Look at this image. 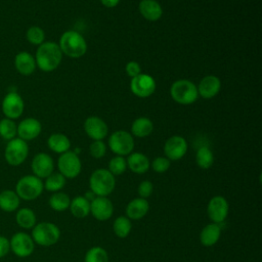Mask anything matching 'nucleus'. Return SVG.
Instances as JSON below:
<instances>
[{
	"label": "nucleus",
	"mask_w": 262,
	"mask_h": 262,
	"mask_svg": "<svg viewBox=\"0 0 262 262\" xmlns=\"http://www.w3.org/2000/svg\"><path fill=\"white\" fill-rule=\"evenodd\" d=\"M62 58V52L55 42H43L38 46L35 60L37 67L43 72H52L60 63Z\"/></svg>",
	"instance_id": "1"
},
{
	"label": "nucleus",
	"mask_w": 262,
	"mask_h": 262,
	"mask_svg": "<svg viewBox=\"0 0 262 262\" xmlns=\"http://www.w3.org/2000/svg\"><path fill=\"white\" fill-rule=\"evenodd\" d=\"M62 54L72 58H79L86 53L87 43L84 37L76 31L64 32L58 44Z\"/></svg>",
	"instance_id": "2"
},
{
	"label": "nucleus",
	"mask_w": 262,
	"mask_h": 262,
	"mask_svg": "<svg viewBox=\"0 0 262 262\" xmlns=\"http://www.w3.org/2000/svg\"><path fill=\"white\" fill-rule=\"evenodd\" d=\"M89 185L96 196H107L115 189V176L106 169H97L92 172L89 178Z\"/></svg>",
	"instance_id": "3"
},
{
	"label": "nucleus",
	"mask_w": 262,
	"mask_h": 262,
	"mask_svg": "<svg viewBox=\"0 0 262 262\" xmlns=\"http://www.w3.org/2000/svg\"><path fill=\"white\" fill-rule=\"evenodd\" d=\"M44 189L43 181L35 175H26L18 179L15 185V192L19 199L33 201L41 195Z\"/></svg>",
	"instance_id": "4"
},
{
	"label": "nucleus",
	"mask_w": 262,
	"mask_h": 262,
	"mask_svg": "<svg viewBox=\"0 0 262 262\" xmlns=\"http://www.w3.org/2000/svg\"><path fill=\"white\" fill-rule=\"evenodd\" d=\"M31 236L35 244L42 247H50L58 242L60 230L54 223L40 222L33 227Z\"/></svg>",
	"instance_id": "5"
},
{
	"label": "nucleus",
	"mask_w": 262,
	"mask_h": 262,
	"mask_svg": "<svg viewBox=\"0 0 262 262\" xmlns=\"http://www.w3.org/2000/svg\"><path fill=\"white\" fill-rule=\"evenodd\" d=\"M170 94L177 103L184 105L193 103L199 96L196 86L185 79L175 81L170 88Z\"/></svg>",
	"instance_id": "6"
},
{
	"label": "nucleus",
	"mask_w": 262,
	"mask_h": 262,
	"mask_svg": "<svg viewBox=\"0 0 262 262\" xmlns=\"http://www.w3.org/2000/svg\"><path fill=\"white\" fill-rule=\"evenodd\" d=\"M28 155L29 145L27 141L18 137L8 140L4 149V158L8 165L13 167L21 165L27 160Z\"/></svg>",
	"instance_id": "7"
},
{
	"label": "nucleus",
	"mask_w": 262,
	"mask_h": 262,
	"mask_svg": "<svg viewBox=\"0 0 262 262\" xmlns=\"http://www.w3.org/2000/svg\"><path fill=\"white\" fill-rule=\"evenodd\" d=\"M108 146L117 156L124 157L130 155L134 148L133 136L127 131H116L108 138Z\"/></svg>",
	"instance_id": "8"
},
{
	"label": "nucleus",
	"mask_w": 262,
	"mask_h": 262,
	"mask_svg": "<svg viewBox=\"0 0 262 262\" xmlns=\"http://www.w3.org/2000/svg\"><path fill=\"white\" fill-rule=\"evenodd\" d=\"M57 167L59 173L66 178H75L80 174L82 164L80 158L75 151L68 150L59 156Z\"/></svg>",
	"instance_id": "9"
},
{
	"label": "nucleus",
	"mask_w": 262,
	"mask_h": 262,
	"mask_svg": "<svg viewBox=\"0 0 262 262\" xmlns=\"http://www.w3.org/2000/svg\"><path fill=\"white\" fill-rule=\"evenodd\" d=\"M25 108V102L23 97L16 91H9L3 98L1 103V110L5 118L14 120L18 119Z\"/></svg>",
	"instance_id": "10"
},
{
	"label": "nucleus",
	"mask_w": 262,
	"mask_h": 262,
	"mask_svg": "<svg viewBox=\"0 0 262 262\" xmlns=\"http://www.w3.org/2000/svg\"><path fill=\"white\" fill-rule=\"evenodd\" d=\"M10 250L13 254L20 258L29 257L33 254L35 249V243L31 235L26 232H16L9 241Z\"/></svg>",
	"instance_id": "11"
},
{
	"label": "nucleus",
	"mask_w": 262,
	"mask_h": 262,
	"mask_svg": "<svg viewBox=\"0 0 262 262\" xmlns=\"http://www.w3.org/2000/svg\"><path fill=\"white\" fill-rule=\"evenodd\" d=\"M130 88L134 95L145 98L155 92L156 81L147 74H139L131 79Z\"/></svg>",
	"instance_id": "12"
},
{
	"label": "nucleus",
	"mask_w": 262,
	"mask_h": 262,
	"mask_svg": "<svg viewBox=\"0 0 262 262\" xmlns=\"http://www.w3.org/2000/svg\"><path fill=\"white\" fill-rule=\"evenodd\" d=\"M228 202L222 195L213 196L207 206V213L211 221L213 223H221L223 222L228 215Z\"/></svg>",
	"instance_id": "13"
},
{
	"label": "nucleus",
	"mask_w": 262,
	"mask_h": 262,
	"mask_svg": "<svg viewBox=\"0 0 262 262\" xmlns=\"http://www.w3.org/2000/svg\"><path fill=\"white\" fill-rule=\"evenodd\" d=\"M164 151L166 158L170 161H178L186 154L187 142L182 136L173 135L165 142Z\"/></svg>",
	"instance_id": "14"
},
{
	"label": "nucleus",
	"mask_w": 262,
	"mask_h": 262,
	"mask_svg": "<svg viewBox=\"0 0 262 262\" xmlns=\"http://www.w3.org/2000/svg\"><path fill=\"white\" fill-rule=\"evenodd\" d=\"M90 213L98 221H105L113 216L114 206L106 196H95L90 202Z\"/></svg>",
	"instance_id": "15"
},
{
	"label": "nucleus",
	"mask_w": 262,
	"mask_h": 262,
	"mask_svg": "<svg viewBox=\"0 0 262 262\" xmlns=\"http://www.w3.org/2000/svg\"><path fill=\"white\" fill-rule=\"evenodd\" d=\"M31 168L34 175L42 179L48 177L53 172L54 163L52 158L48 154L39 152L33 158Z\"/></svg>",
	"instance_id": "16"
},
{
	"label": "nucleus",
	"mask_w": 262,
	"mask_h": 262,
	"mask_svg": "<svg viewBox=\"0 0 262 262\" xmlns=\"http://www.w3.org/2000/svg\"><path fill=\"white\" fill-rule=\"evenodd\" d=\"M42 130L41 123L35 118H26L21 120L17 125L18 138L30 141L37 138Z\"/></svg>",
	"instance_id": "17"
},
{
	"label": "nucleus",
	"mask_w": 262,
	"mask_h": 262,
	"mask_svg": "<svg viewBox=\"0 0 262 262\" xmlns=\"http://www.w3.org/2000/svg\"><path fill=\"white\" fill-rule=\"evenodd\" d=\"M86 134L93 140H102L108 132L106 123L96 116L88 117L84 123Z\"/></svg>",
	"instance_id": "18"
},
{
	"label": "nucleus",
	"mask_w": 262,
	"mask_h": 262,
	"mask_svg": "<svg viewBox=\"0 0 262 262\" xmlns=\"http://www.w3.org/2000/svg\"><path fill=\"white\" fill-rule=\"evenodd\" d=\"M198 94L203 98L209 99L216 96L221 89V82L218 77L214 75H209L203 78L196 87Z\"/></svg>",
	"instance_id": "19"
},
{
	"label": "nucleus",
	"mask_w": 262,
	"mask_h": 262,
	"mask_svg": "<svg viewBox=\"0 0 262 262\" xmlns=\"http://www.w3.org/2000/svg\"><path fill=\"white\" fill-rule=\"evenodd\" d=\"M14 67L20 75L29 76L35 72L37 64L35 57L31 53L20 51L14 57Z\"/></svg>",
	"instance_id": "20"
},
{
	"label": "nucleus",
	"mask_w": 262,
	"mask_h": 262,
	"mask_svg": "<svg viewBox=\"0 0 262 262\" xmlns=\"http://www.w3.org/2000/svg\"><path fill=\"white\" fill-rule=\"evenodd\" d=\"M149 210V204L146 199L135 198L130 201L126 207V215L130 220H138L144 217Z\"/></svg>",
	"instance_id": "21"
},
{
	"label": "nucleus",
	"mask_w": 262,
	"mask_h": 262,
	"mask_svg": "<svg viewBox=\"0 0 262 262\" xmlns=\"http://www.w3.org/2000/svg\"><path fill=\"white\" fill-rule=\"evenodd\" d=\"M138 8L140 14L149 21H156L163 15L162 6L156 0H141Z\"/></svg>",
	"instance_id": "22"
},
{
	"label": "nucleus",
	"mask_w": 262,
	"mask_h": 262,
	"mask_svg": "<svg viewBox=\"0 0 262 262\" xmlns=\"http://www.w3.org/2000/svg\"><path fill=\"white\" fill-rule=\"evenodd\" d=\"M127 167L136 174L145 173L150 166L148 158L141 152H132L126 160Z\"/></svg>",
	"instance_id": "23"
},
{
	"label": "nucleus",
	"mask_w": 262,
	"mask_h": 262,
	"mask_svg": "<svg viewBox=\"0 0 262 262\" xmlns=\"http://www.w3.org/2000/svg\"><path fill=\"white\" fill-rule=\"evenodd\" d=\"M221 228L217 223H210L206 225L200 233V242L205 247L214 246L220 237Z\"/></svg>",
	"instance_id": "24"
},
{
	"label": "nucleus",
	"mask_w": 262,
	"mask_h": 262,
	"mask_svg": "<svg viewBox=\"0 0 262 262\" xmlns=\"http://www.w3.org/2000/svg\"><path fill=\"white\" fill-rule=\"evenodd\" d=\"M47 145L52 151L61 155L70 149L71 141L62 133H53L48 137Z\"/></svg>",
	"instance_id": "25"
},
{
	"label": "nucleus",
	"mask_w": 262,
	"mask_h": 262,
	"mask_svg": "<svg viewBox=\"0 0 262 262\" xmlns=\"http://www.w3.org/2000/svg\"><path fill=\"white\" fill-rule=\"evenodd\" d=\"M20 199L15 191L5 189L0 192V209L4 212H13L19 206Z\"/></svg>",
	"instance_id": "26"
},
{
	"label": "nucleus",
	"mask_w": 262,
	"mask_h": 262,
	"mask_svg": "<svg viewBox=\"0 0 262 262\" xmlns=\"http://www.w3.org/2000/svg\"><path fill=\"white\" fill-rule=\"evenodd\" d=\"M70 210L73 216L77 218H84L90 213V202L82 195H78L70 203Z\"/></svg>",
	"instance_id": "27"
},
{
	"label": "nucleus",
	"mask_w": 262,
	"mask_h": 262,
	"mask_svg": "<svg viewBox=\"0 0 262 262\" xmlns=\"http://www.w3.org/2000/svg\"><path fill=\"white\" fill-rule=\"evenodd\" d=\"M154 130L152 122L146 117H139L137 118L131 126V132L134 136L143 138L148 136Z\"/></svg>",
	"instance_id": "28"
},
{
	"label": "nucleus",
	"mask_w": 262,
	"mask_h": 262,
	"mask_svg": "<svg viewBox=\"0 0 262 262\" xmlns=\"http://www.w3.org/2000/svg\"><path fill=\"white\" fill-rule=\"evenodd\" d=\"M15 221L19 227L25 229H30L36 225L37 218L32 209L21 208L16 212Z\"/></svg>",
	"instance_id": "29"
},
{
	"label": "nucleus",
	"mask_w": 262,
	"mask_h": 262,
	"mask_svg": "<svg viewBox=\"0 0 262 262\" xmlns=\"http://www.w3.org/2000/svg\"><path fill=\"white\" fill-rule=\"evenodd\" d=\"M70 196L64 192H54L49 199V206L52 210L57 212H62L70 207Z\"/></svg>",
	"instance_id": "30"
},
{
	"label": "nucleus",
	"mask_w": 262,
	"mask_h": 262,
	"mask_svg": "<svg viewBox=\"0 0 262 262\" xmlns=\"http://www.w3.org/2000/svg\"><path fill=\"white\" fill-rule=\"evenodd\" d=\"M195 162L202 169H209L214 163V156L208 146H201L195 155Z\"/></svg>",
	"instance_id": "31"
},
{
	"label": "nucleus",
	"mask_w": 262,
	"mask_h": 262,
	"mask_svg": "<svg viewBox=\"0 0 262 262\" xmlns=\"http://www.w3.org/2000/svg\"><path fill=\"white\" fill-rule=\"evenodd\" d=\"M45 182L44 184V188L48 191H52V192H57L58 190L62 189L63 186L66 185V177L62 176L59 172L58 173H54L52 172L48 177L45 178Z\"/></svg>",
	"instance_id": "32"
},
{
	"label": "nucleus",
	"mask_w": 262,
	"mask_h": 262,
	"mask_svg": "<svg viewBox=\"0 0 262 262\" xmlns=\"http://www.w3.org/2000/svg\"><path fill=\"white\" fill-rule=\"evenodd\" d=\"M131 228H132L131 221L128 217H125V216H119L118 218H116L113 224V230L115 234L121 238L128 236V234L131 231Z\"/></svg>",
	"instance_id": "33"
},
{
	"label": "nucleus",
	"mask_w": 262,
	"mask_h": 262,
	"mask_svg": "<svg viewBox=\"0 0 262 262\" xmlns=\"http://www.w3.org/2000/svg\"><path fill=\"white\" fill-rule=\"evenodd\" d=\"M17 135V125L13 120L4 118L0 120V137L5 140H11Z\"/></svg>",
	"instance_id": "34"
},
{
	"label": "nucleus",
	"mask_w": 262,
	"mask_h": 262,
	"mask_svg": "<svg viewBox=\"0 0 262 262\" xmlns=\"http://www.w3.org/2000/svg\"><path fill=\"white\" fill-rule=\"evenodd\" d=\"M85 262H108L107 252L98 246L90 248L85 254Z\"/></svg>",
	"instance_id": "35"
},
{
	"label": "nucleus",
	"mask_w": 262,
	"mask_h": 262,
	"mask_svg": "<svg viewBox=\"0 0 262 262\" xmlns=\"http://www.w3.org/2000/svg\"><path fill=\"white\" fill-rule=\"evenodd\" d=\"M27 40L33 45H41L45 39V33L42 28L38 26L30 27L26 32Z\"/></svg>",
	"instance_id": "36"
},
{
	"label": "nucleus",
	"mask_w": 262,
	"mask_h": 262,
	"mask_svg": "<svg viewBox=\"0 0 262 262\" xmlns=\"http://www.w3.org/2000/svg\"><path fill=\"white\" fill-rule=\"evenodd\" d=\"M127 169V162L124 157L116 156L111 159L108 163V171L114 175H121L123 174Z\"/></svg>",
	"instance_id": "37"
},
{
	"label": "nucleus",
	"mask_w": 262,
	"mask_h": 262,
	"mask_svg": "<svg viewBox=\"0 0 262 262\" xmlns=\"http://www.w3.org/2000/svg\"><path fill=\"white\" fill-rule=\"evenodd\" d=\"M106 146L102 140H94L89 146V152L94 159H100L105 155Z\"/></svg>",
	"instance_id": "38"
},
{
	"label": "nucleus",
	"mask_w": 262,
	"mask_h": 262,
	"mask_svg": "<svg viewBox=\"0 0 262 262\" xmlns=\"http://www.w3.org/2000/svg\"><path fill=\"white\" fill-rule=\"evenodd\" d=\"M151 168L157 173H164L166 172L171 165V162L166 157H158L151 162Z\"/></svg>",
	"instance_id": "39"
},
{
	"label": "nucleus",
	"mask_w": 262,
	"mask_h": 262,
	"mask_svg": "<svg viewBox=\"0 0 262 262\" xmlns=\"http://www.w3.org/2000/svg\"><path fill=\"white\" fill-rule=\"evenodd\" d=\"M152 191H154V185L149 180H144L140 182L137 188L139 198H142V199L149 198L152 194Z\"/></svg>",
	"instance_id": "40"
},
{
	"label": "nucleus",
	"mask_w": 262,
	"mask_h": 262,
	"mask_svg": "<svg viewBox=\"0 0 262 262\" xmlns=\"http://www.w3.org/2000/svg\"><path fill=\"white\" fill-rule=\"evenodd\" d=\"M125 70H126L127 75H128L129 77H131V78H133V77H135V76L141 74V68H140L139 63L136 62V61H129V62L126 64Z\"/></svg>",
	"instance_id": "41"
},
{
	"label": "nucleus",
	"mask_w": 262,
	"mask_h": 262,
	"mask_svg": "<svg viewBox=\"0 0 262 262\" xmlns=\"http://www.w3.org/2000/svg\"><path fill=\"white\" fill-rule=\"evenodd\" d=\"M10 251L9 239L3 235H0V258L6 256Z\"/></svg>",
	"instance_id": "42"
},
{
	"label": "nucleus",
	"mask_w": 262,
	"mask_h": 262,
	"mask_svg": "<svg viewBox=\"0 0 262 262\" xmlns=\"http://www.w3.org/2000/svg\"><path fill=\"white\" fill-rule=\"evenodd\" d=\"M102 5L105 6V7H108V8H112V7H115L118 5V3L120 2V0H100Z\"/></svg>",
	"instance_id": "43"
}]
</instances>
